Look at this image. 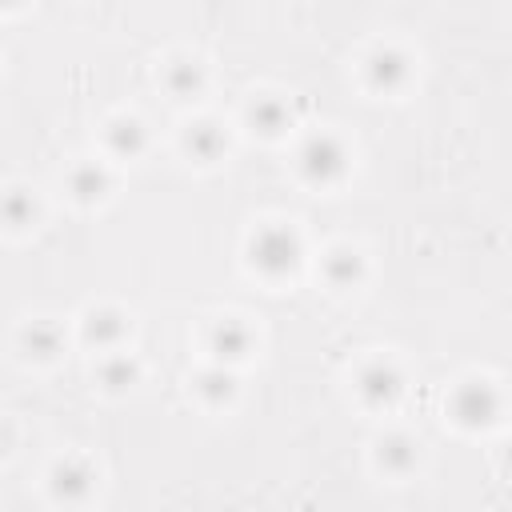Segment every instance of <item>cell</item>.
<instances>
[{
    "instance_id": "obj_1",
    "label": "cell",
    "mask_w": 512,
    "mask_h": 512,
    "mask_svg": "<svg viewBox=\"0 0 512 512\" xmlns=\"http://www.w3.org/2000/svg\"><path fill=\"white\" fill-rule=\"evenodd\" d=\"M300 236L284 224H268L248 240V264L264 276V280H288L300 268Z\"/></svg>"
},
{
    "instance_id": "obj_2",
    "label": "cell",
    "mask_w": 512,
    "mask_h": 512,
    "mask_svg": "<svg viewBox=\"0 0 512 512\" xmlns=\"http://www.w3.org/2000/svg\"><path fill=\"white\" fill-rule=\"evenodd\" d=\"M296 168H300V176H304L308 184L328 188V184L344 180V172H348V152H344V144H340L336 136L316 132V136H308V140L300 144Z\"/></svg>"
},
{
    "instance_id": "obj_3",
    "label": "cell",
    "mask_w": 512,
    "mask_h": 512,
    "mask_svg": "<svg viewBox=\"0 0 512 512\" xmlns=\"http://www.w3.org/2000/svg\"><path fill=\"white\" fill-rule=\"evenodd\" d=\"M500 416V392L484 380H468L452 396V420L464 428H488Z\"/></svg>"
},
{
    "instance_id": "obj_4",
    "label": "cell",
    "mask_w": 512,
    "mask_h": 512,
    "mask_svg": "<svg viewBox=\"0 0 512 512\" xmlns=\"http://www.w3.org/2000/svg\"><path fill=\"white\" fill-rule=\"evenodd\" d=\"M356 392H360V400H364L368 408H392V404L400 400V392H404V376L396 372V364L372 360V364L360 368Z\"/></svg>"
},
{
    "instance_id": "obj_5",
    "label": "cell",
    "mask_w": 512,
    "mask_h": 512,
    "mask_svg": "<svg viewBox=\"0 0 512 512\" xmlns=\"http://www.w3.org/2000/svg\"><path fill=\"white\" fill-rule=\"evenodd\" d=\"M408 76H412V60L400 52V48H376L372 56H368V64H364V80H368V88L372 92H400L404 84H408Z\"/></svg>"
},
{
    "instance_id": "obj_6",
    "label": "cell",
    "mask_w": 512,
    "mask_h": 512,
    "mask_svg": "<svg viewBox=\"0 0 512 512\" xmlns=\"http://www.w3.org/2000/svg\"><path fill=\"white\" fill-rule=\"evenodd\" d=\"M92 484H96V472H92V464L80 460V456H64V460L52 468V496H56V500L80 504V500H88Z\"/></svg>"
},
{
    "instance_id": "obj_7",
    "label": "cell",
    "mask_w": 512,
    "mask_h": 512,
    "mask_svg": "<svg viewBox=\"0 0 512 512\" xmlns=\"http://www.w3.org/2000/svg\"><path fill=\"white\" fill-rule=\"evenodd\" d=\"M252 328L244 324V320H236V316H228V320H220L212 332H208V348H212V356H216V364H236V360H244L248 352H252Z\"/></svg>"
},
{
    "instance_id": "obj_8",
    "label": "cell",
    "mask_w": 512,
    "mask_h": 512,
    "mask_svg": "<svg viewBox=\"0 0 512 512\" xmlns=\"http://www.w3.org/2000/svg\"><path fill=\"white\" fill-rule=\"evenodd\" d=\"M184 152L196 160V164H216L224 152H228V136L216 120H196L188 124L184 132Z\"/></svg>"
},
{
    "instance_id": "obj_9",
    "label": "cell",
    "mask_w": 512,
    "mask_h": 512,
    "mask_svg": "<svg viewBox=\"0 0 512 512\" xmlns=\"http://www.w3.org/2000/svg\"><path fill=\"white\" fill-rule=\"evenodd\" d=\"M20 352L36 364H48L64 352V332L52 320H32V324L20 328Z\"/></svg>"
},
{
    "instance_id": "obj_10",
    "label": "cell",
    "mask_w": 512,
    "mask_h": 512,
    "mask_svg": "<svg viewBox=\"0 0 512 512\" xmlns=\"http://www.w3.org/2000/svg\"><path fill=\"white\" fill-rule=\"evenodd\" d=\"M124 336H128V316L120 308H92L84 316V340L92 348H120Z\"/></svg>"
},
{
    "instance_id": "obj_11",
    "label": "cell",
    "mask_w": 512,
    "mask_h": 512,
    "mask_svg": "<svg viewBox=\"0 0 512 512\" xmlns=\"http://www.w3.org/2000/svg\"><path fill=\"white\" fill-rule=\"evenodd\" d=\"M376 464H380L388 476H408V472L420 464V444H416L412 436H404V432H392V436L380 440Z\"/></svg>"
},
{
    "instance_id": "obj_12",
    "label": "cell",
    "mask_w": 512,
    "mask_h": 512,
    "mask_svg": "<svg viewBox=\"0 0 512 512\" xmlns=\"http://www.w3.org/2000/svg\"><path fill=\"white\" fill-rule=\"evenodd\" d=\"M108 152L120 156V160H136L144 148H148V128L136 120V116H116L108 124Z\"/></svg>"
},
{
    "instance_id": "obj_13",
    "label": "cell",
    "mask_w": 512,
    "mask_h": 512,
    "mask_svg": "<svg viewBox=\"0 0 512 512\" xmlns=\"http://www.w3.org/2000/svg\"><path fill=\"white\" fill-rule=\"evenodd\" d=\"M248 124L260 136H280L284 128H292V112H288V104L280 96H256L248 104Z\"/></svg>"
},
{
    "instance_id": "obj_14",
    "label": "cell",
    "mask_w": 512,
    "mask_h": 512,
    "mask_svg": "<svg viewBox=\"0 0 512 512\" xmlns=\"http://www.w3.org/2000/svg\"><path fill=\"white\" fill-rule=\"evenodd\" d=\"M36 216H40V204H36V196L28 188H4L0 192V224L4 228L24 232V228L36 224Z\"/></svg>"
},
{
    "instance_id": "obj_15",
    "label": "cell",
    "mask_w": 512,
    "mask_h": 512,
    "mask_svg": "<svg viewBox=\"0 0 512 512\" xmlns=\"http://www.w3.org/2000/svg\"><path fill=\"white\" fill-rule=\"evenodd\" d=\"M364 272L368 268H364V256L356 248H332L324 256V280L332 288H356L364 280Z\"/></svg>"
},
{
    "instance_id": "obj_16",
    "label": "cell",
    "mask_w": 512,
    "mask_h": 512,
    "mask_svg": "<svg viewBox=\"0 0 512 512\" xmlns=\"http://www.w3.org/2000/svg\"><path fill=\"white\" fill-rule=\"evenodd\" d=\"M108 172L96 164V160H84V164H76L72 172H68V192L80 200V204H96V200H104L108 196Z\"/></svg>"
},
{
    "instance_id": "obj_17",
    "label": "cell",
    "mask_w": 512,
    "mask_h": 512,
    "mask_svg": "<svg viewBox=\"0 0 512 512\" xmlns=\"http://www.w3.org/2000/svg\"><path fill=\"white\" fill-rule=\"evenodd\" d=\"M196 392H200L204 404L224 408V404L236 400V376L228 372V364H212V368H204V372L196 376Z\"/></svg>"
},
{
    "instance_id": "obj_18",
    "label": "cell",
    "mask_w": 512,
    "mask_h": 512,
    "mask_svg": "<svg viewBox=\"0 0 512 512\" xmlns=\"http://www.w3.org/2000/svg\"><path fill=\"white\" fill-rule=\"evenodd\" d=\"M164 84H168V92L176 100H192V96L204 92V64H196V60H172L168 72H164Z\"/></svg>"
},
{
    "instance_id": "obj_19",
    "label": "cell",
    "mask_w": 512,
    "mask_h": 512,
    "mask_svg": "<svg viewBox=\"0 0 512 512\" xmlns=\"http://www.w3.org/2000/svg\"><path fill=\"white\" fill-rule=\"evenodd\" d=\"M136 376H140V368H136V360L132 356H108L100 368H96V380H100V388L104 392H112V396H120V392H128L132 384H136Z\"/></svg>"
},
{
    "instance_id": "obj_20",
    "label": "cell",
    "mask_w": 512,
    "mask_h": 512,
    "mask_svg": "<svg viewBox=\"0 0 512 512\" xmlns=\"http://www.w3.org/2000/svg\"><path fill=\"white\" fill-rule=\"evenodd\" d=\"M0 4H4V8H16V4H24V0H0Z\"/></svg>"
}]
</instances>
